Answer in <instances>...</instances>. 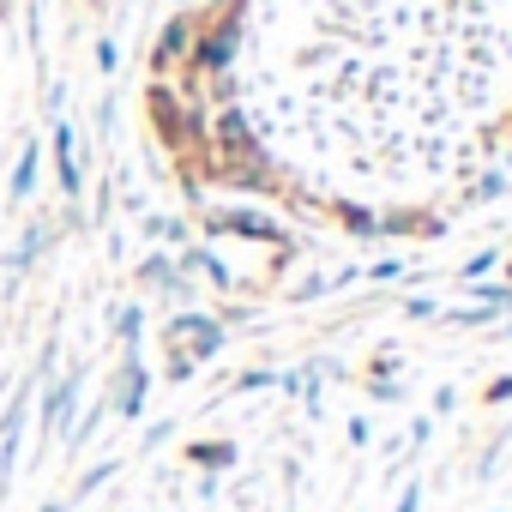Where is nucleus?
Returning <instances> with one entry per match:
<instances>
[{
  "instance_id": "1",
  "label": "nucleus",
  "mask_w": 512,
  "mask_h": 512,
  "mask_svg": "<svg viewBox=\"0 0 512 512\" xmlns=\"http://www.w3.org/2000/svg\"><path fill=\"white\" fill-rule=\"evenodd\" d=\"M79 404H85V368H73V374H49V386H43V410H37V434L43 440H61L73 422H79Z\"/></svg>"
},
{
  "instance_id": "2",
  "label": "nucleus",
  "mask_w": 512,
  "mask_h": 512,
  "mask_svg": "<svg viewBox=\"0 0 512 512\" xmlns=\"http://www.w3.org/2000/svg\"><path fill=\"white\" fill-rule=\"evenodd\" d=\"M163 344L181 350V356H193V362H211V356H223L229 332H223V320H211V314H169Z\"/></svg>"
},
{
  "instance_id": "3",
  "label": "nucleus",
  "mask_w": 512,
  "mask_h": 512,
  "mask_svg": "<svg viewBox=\"0 0 512 512\" xmlns=\"http://www.w3.org/2000/svg\"><path fill=\"white\" fill-rule=\"evenodd\" d=\"M145 398H151V374L139 362V350H121V368H115V392H109V410L121 422H139L145 416Z\"/></svg>"
},
{
  "instance_id": "4",
  "label": "nucleus",
  "mask_w": 512,
  "mask_h": 512,
  "mask_svg": "<svg viewBox=\"0 0 512 512\" xmlns=\"http://www.w3.org/2000/svg\"><path fill=\"white\" fill-rule=\"evenodd\" d=\"M235 43H241V19L229 13L217 31L193 37V55H187V67H193V73H211V79H223V73H229V61H235Z\"/></svg>"
},
{
  "instance_id": "5",
  "label": "nucleus",
  "mask_w": 512,
  "mask_h": 512,
  "mask_svg": "<svg viewBox=\"0 0 512 512\" xmlns=\"http://www.w3.org/2000/svg\"><path fill=\"white\" fill-rule=\"evenodd\" d=\"M211 139H217V157H247V163H260V139H253V121H247L235 103H223V109H217Z\"/></svg>"
},
{
  "instance_id": "6",
  "label": "nucleus",
  "mask_w": 512,
  "mask_h": 512,
  "mask_svg": "<svg viewBox=\"0 0 512 512\" xmlns=\"http://www.w3.org/2000/svg\"><path fill=\"white\" fill-rule=\"evenodd\" d=\"M187 55H193V19H187V13H169V25H163L157 43H151V73H157V79L175 73V67H187Z\"/></svg>"
},
{
  "instance_id": "7",
  "label": "nucleus",
  "mask_w": 512,
  "mask_h": 512,
  "mask_svg": "<svg viewBox=\"0 0 512 512\" xmlns=\"http://www.w3.org/2000/svg\"><path fill=\"white\" fill-rule=\"evenodd\" d=\"M217 235H241V241H272V247H290V235L272 223V217H260V211H211L205 217Z\"/></svg>"
},
{
  "instance_id": "8",
  "label": "nucleus",
  "mask_w": 512,
  "mask_h": 512,
  "mask_svg": "<svg viewBox=\"0 0 512 512\" xmlns=\"http://www.w3.org/2000/svg\"><path fill=\"white\" fill-rule=\"evenodd\" d=\"M55 163H61L67 199L79 205V193H85V163H79V145H73V127H67V121H55Z\"/></svg>"
},
{
  "instance_id": "9",
  "label": "nucleus",
  "mask_w": 512,
  "mask_h": 512,
  "mask_svg": "<svg viewBox=\"0 0 512 512\" xmlns=\"http://www.w3.org/2000/svg\"><path fill=\"white\" fill-rule=\"evenodd\" d=\"M43 247H49V229H43V223H31V229L13 241V253H7V272H13V278H19V272H31V266L43 260Z\"/></svg>"
},
{
  "instance_id": "10",
  "label": "nucleus",
  "mask_w": 512,
  "mask_h": 512,
  "mask_svg": "<svg viewBox=\"0 0 512 512\" xmlns=\"http://www.w3.org/2000/svg\"><path fill=\"white\" fill-rule=\"evenodd\" d=\"M235 458H241V452H235V440H193V446H187V464H199V470H211V476H217V470H229Z\"/></svg>"
},
{
  "instance_id": "11",
  "label": "nucleus",
  "mask_w": 512,
  "mask_h": 512,
  "mask_svg": "<svg viewBox=\"0 0 512 512\" xmlns=\"http://www.w3.org/2000/svg\"><path fill=\"white\" fill-rule=\"evenodd\" d=\"M109 476H121V464H115V458H103V464H91V470H85V476L73 482V494H67V506H79V500H91V494H97V488H103Z\"/></svg>"
},
{
  "instance_id": "12",
  "label": "nucleus",
  "mask_w": 512,
  "mask_h": 512,
  "mask_svg": "<svg viewBox=\"0 0 512 512\" xmlns=\"http://www.w3.org/2000/svg\"><path fill=\"white\" fill-rule=\"evenodd\" d=\"M31 187H37V145H25V151H19V163H13V205H25V199H31Z\"/></svg>"
},
{
  "instance_id": "13",
  "label": "nucleus",
  "mask_w": 512,
  "mask_h": 512,
  "mask_svg": "<svg viewBox=\"0 0 512 512\" xmlns=\"http://www.w3.org/2000/svg\"><path fill=\"white\" fill-rule=\"evenodd\" d=\"M139 332H145V308L127 302V308L115 314V338H121V350H139Z\"/></svg>"
},
{
  "instance_id": "14",
  "label": "nucleus",
  "mask_w": 512,
  "mask_h": 512,
  "mask_svg": "<svg viewBox=\"0 0 512 512\" xmlns=\"http://www.w3.org/2000/svg\"><path fill=\"white\" fill-rule=\"evenodd\" d=\"M494 266H500V253H494V247H482V253H470V260L458 266V278H464V284H476V278H488Z\"/></svg>"
},
{
  "instance_id": "15",
  "label": "nucleus",
  "mask_w": 512,
  "mask_h": 512,
  "mask_svg": "<svg viewBox=\"0 0 512 512\" xmlns=\"http://www.w3.org/2000/svg\"><path fill=\"white\" fill-rule=\"evenodd\" d=\"M145 235H151V241H187V229H181L175 217H145Z\"/></svg>"
},
{
  "instance_id": "16",
  "label": "nucleus",
  "mask_w": 512,
  "mask_h": 512,
  "mask_svg": "<svg viewBox=\"0 0 512 512\" xmlns=\"http://www.w3.org/2000/svg\"><path fill=\"white\" fill-rule=\"evenodd\" d=\"M482 404H488V410H500V404H512V374H494V380L482 386Z\"/></svg>"
},
{
  "instance_id": "17",
  "label": "nucleus",
  "mask_w": 512,
  "mask_h": 512,
  "mask_svg": "<svg viewBox=\"0 0 512 512\" xmlns=\"http://www.w3.org/2000/svg\"><path fill=\"white\" fill-rule=\"evenodd\" d=\"M266 386H278L272 368H247V374H235V392H266Z\"/></svg>"
},
{
  "instance_id": "18",
  "label": "nucleus",
  "mask_w": 512,
  "mask_h": 512,
  "mask_svg": "<svg viewBox=\"0 0 512 512\" xmlns=\"http://www.w3.org/2000/svg\"><path fill=\"white\" fill-rule=\"evenodd\" d=\"M338 217H344L356 235H380V217H368V211H356V205H338Z\"/></svg>"
},
{
  "instance_id": "19",
  "label": "nucleus",
  "mask_w": 512,
  "mask_h": 512,
  "mask_svg": "<svg viewBox=\"0 0 512 512\" xmlns=\"http://www.w3.org/2000/svg\"><path fill=\"white\" fill-rule=\"evenodd\" d=\"M404 314H410V320H440L446 308H440L434 296H410V302H404Z\"/></svg>"
},
{
  "instance_id": "20",
  "label": "nucleus",
  "mask_w": 512,
  "mask_h": 512,
  "mask_svg": "<svg viewBox=\"0 0 512 512\" xmlns=\"http://www.w3.org/2000/svg\"><path fill=\"white\" fill-rule=\"evenodd\" d=\"M326 290H332V278H308V284L290 290V302H314V296H326Z\"/></svg>"
},
{
  "instance_id": "21",
  "label": "nucleus",
  "mask_w": 512,
  "mask_h": 512,
  "mask_svg": "<svg viewBox=\"0 0 512 512\" xmlns=\"http://www.w3.org/2000/svg\"><path fill=\"white\" fill-rule=\"evenodd\" d=\"M368 398H380V404H398V398H404V386H398V380H368Z\"/></svg>"
},
{
  "instance_id": "22",
  "label": "nucleus",
  "mask_w": 512,
  "mask_h": 512,
  "mask_svg": "<svg viewBox=\"0 0 512 512\" xmlns=\"http://www.w3.org/2000/svg\"><path fill=\"white\" fill-rule=\"evenodd\" d=\"M392 512H422V482H410V488L392 500Z\"/></svg>"
},
{
  "instance_id": "23",
  "label": "nucleus",
  "mask_w": 512,
  "mask_h": 512,
  "mask_svg": "<svg viewBox=\"0 0 512 512\" xmlns=\"http://www.w3.org/2000/svg\"><path fill=\"white\" fill-rule=\"evenodd\" d=\"M374 440V422L368 416H350V446H368Z\"/></svg>"
},
{
  "instance_id": "24",
  "label": "nucleus",
  "mask_w": 512,
  "mask_h": 512,
  "mask_svg": "<svg viewBox=\"0 0 512 512\" xmlns=\"http://www.w3.org/2000/svg\"><path fill=\"white\" fill-rule=\"evenodd\" d=\"M398 272H404V260H380V266H374V272H368V278H374V284H392V278H398Z\"/></svg>"
},
{
  "instance_id": "25",
  "label": "nucleus",
  "mask_w": 512,
  "mask_h": 512,
  "mask_svg": "<svg viewBox=\"0 0 512 512\" xmlns=\"http://www.w3.org/2000/svg\"><path fill=\"white\" fill-rule=\"evenodd\" d=\"M169 434H175V422H151V428H145V452H151V446H163Z\"/></svg>"
},
{
  "instance_id": "26",
  "label": "nucleus",
  "mask_w": 512,
  "mask_h": 512,
  "mask_svg": "<svg viewBox=\"0 0 512 512\" xmlns=\"http://www.w3.org/2000/svg\"><path fill=\"white\" fill-rule=\"evenodd\" d=\"M97 67H103V73H115V67H121V61H115V43H109V37L97 43Z\"/></svg>"
},
{
  "instance_id": "27",
  "label": "nucleus",
  "mask_w": 512,
  "mask_h": 512,
  "mask_svg": "<svg viewBox=\"0 0 512 512\" xmlns=\"http://www.w3.org/2000/svg\"><path fill=\"white\" fill-rule=\"evenodd\" d=\"M37 512H73V506H67V500H43Z\"/></svg>"
}]
</instances>
